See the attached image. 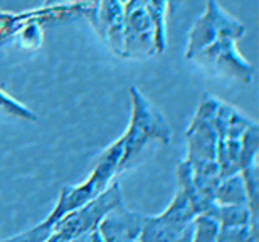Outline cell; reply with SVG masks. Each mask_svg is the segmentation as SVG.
<instances>
[{
	"label": "cell",
	"instance_id": "1",
	"mask_svg": "<svg viewBox=\"0 0 259 242\" xmlns=\"http://www.w3.org/2000/svg\"><path fill=\"white\" fill-rule=\"evenodd\" d=\"M130 101H132V113H130V125L121 135L123 153L118 163V173L132 167L150 141L168 145L172 140V128L167 118L138 87L130 89Z\"/></svg>",
	"mask_w": 259,
	"mask_h": 242
},
{
	"label": "cell",
	"instance_id": "2",
	"mask_svg": "<svg viewBox=\"0 0 259 242\" xmlns=\"http://www.w3.org/2000/svg\"><path fill=\"white\" fill-rule=\"evenodd\" d=\"M121 153L123 141L120 136L101 152V155L96 158L95 167H93L91 173L88 175L86 180H82V182L76 185H64L61 188L59 197L56 200L53 210L44 219V222L53 227L63 215L81 207L88 200L95 199L98 193H101L118 173V163H120Z\"/></svg>",
	"mask_w": 259,
	"mask_h": 242
},
{
	"label": "cell",
	"instance_id": "3",
	"mask_svg": "<svg viewBox=\"0 0 259 242\" xmlns=\"http://www.w3.org/2000/svg\"><path fill=\"white\" fill-rule=\"evenodd\" d=\"M244 24L229 15L215 0H207V5L187 34L184 56L190 59L195 53L222 39L237 42L244 37Z\"/></svg>",
	"mask_w": 259,
	"mask_h": 242
},
{
	"label": "cell",
	"instance_id": "4",
	"mask_svg": "<svg viewBox=\"0 0 259 242\" xmlns=\"http://www.w3.org/2000/svg\"><path fill=\"white\" fill-rule=\"evenodd\" d=\"M120 204H123L121 188H120V183L113 180V182L108 185L101 193H98L95 199L88 200L81 207H77L74 210H71V212H67L66 215H63V217L53 225V230L58 232L59 235H63L66 240L76 237V235L91 232V230L98 229V225H100L103 217Z\"/></svg>",
	"mask_w": 259,
	"mask_h": 242
},
{
	"label": "cell",
	"instance_id": "5",
	"mask_svg": "<svg viewBox=\"0 0 259 242\" xmlns=\"http://www.w3.org/2000/svg\"><path fill=\"white\" fill-rule=\"evenodd\" d=\"M189 61L215 76H224L241 82H251L254 69L239 54L234 40L222 39L195 53Z\"/></svg>",
	"mask_w": 259,
	"mask_h": 242
},
{
	"label": "cell",
	"instance_id": "6",
	"mask_svg": "<svg viewBox=\"0 0 259 242\" xmlns=\"http://www.w3.org/2000/svg\"><path fill=\"white\" fill-rule=\"evenodd\" d=\"M158 54L155 45V29L143 4L126 0L123 25L121 59H147Z\"/></svg>",
	"mask_w": 259,
	"mask_h": 242
},
{
	"label": "cell",
	"instance_id": "7",
	"mask_svg": "<svg viewBox=\"0 0 259 242\" xmlns=\"http://www.w3.org/2000/svg\"><path fill=\"white\" fill-rule=\"evenodd\" d=\"M93 29L106 47L121 58L123 53V25H125V4L121 0H101L96 10L88 15Z\"/></svg>",
	"mask_w": 259,
	"mask_h": 242
},
{
	"label": "cell",
	"instance_id": "8",
	"mask_svg": "<svg viewBox=\"0 0 259 242\" xmlns=\"http://www.w3.org/2000/svg\"><path fill=\"white\" fill-rule=\"evenodd\" d=\"M143 215L123 207V204L111 209L98 225L103 242H132L138 240L142 232Z\"/></svg>",
	"mask_w": 259,
	"mask_h": 242
},
{
	"label": "cell",
	"instance_id": "9",
	"mask_svg": "<svg viewBox=\"0 0 259 242\" xmlns=\"http://www.w3.org/2000/svg\"><path fill=\"white\" fill-rule=\"evenodd\" d=\"M217 141H219V138H217L209 120L194 115L187 130H185V145H187L185 162H214Z\"/></svg>",
	"mask_w": 259,
	"mask_h": 242
},
{
	"label": "cell",
	"instance_id": "10",
	"mask_svg": "<svg viewBox=\"0 0 259 242\" xmlns=\"http://www.w3.org/2000/svg\"><path fill=\"white\" fill-rule=\"evenodd\" d=\"M189 227L190 224L177 222L163 212L158 215H143L138 242H179Z\"/></svg>",
	"mask_w": 259,
	"mask_h": 242
},
{
	"label": "cell",
	"instance_id": "11",
	"mask_svg": "<svg viewBox=\"0 0 259 242\" xmlns=\"http://www.w3.org/2000/svg\"><path fill=\"white\" fill-rule=\"evenodd\" d=\"M204 214L210 215L219 227H242L251 225V214L246 205H222L210 204Z\"/></svg>",
	"mask_w": 259,
	"mask_h": 242
},
{
	"label": "cell",
	"instance_id": "12",
	"mask_svg": "<svg viewBox=\"0 0 259 242\" xmlns=\"http://www.w3.org/2000/svg\"><path fill=\"white\" fill-rule=\"evenodd\" d=\"M143 7L152 20L155 29V45H157V53L160 54L167 49V14L170 9V0H145Z\"/></svg>",
	"mask_w": 259,
	"mask_h": 242
},
{
	"label": "cell",
	"instance_id": "13",
	"mask_svg": "<svg viewBox=\"0 0 259 242\" xmlns=\"http://www.w3.org/2000/svg\"><path fill=\"white\" fill-rule=\"evenodd\" d=\"M214 204L222 205H246V188L241 173H234L231 177L221 178L215 188ZM247 207V205H246Z\"/></svg>",
	"mask_w": 259,
	"mask_h": 242
},
{
	"label": "cell",
	"instance_id": "14",
	"mask_svg": "<svg viewBox=\"0 0 259 242\" xmlns=\"http://www.w3.org/2000/svg\"><path fill=\"white\" fill-rule=\"evenodd\" d=\"M239 153L241 143L239 140H219L215 150V163L219 167L221 178L231 177L239 173Z\"/></svg>",
	"mask_w": 259,
	"mask_h": 242
},
{
	"label": "cell",
	"instance_id": "15",
	"mask_svg": "<svg viewBox=\"0 0 259 242\" xmlns=\"http://www.w3.org/2000/svg\"><path fill=\"white\" fill-rule=\"evenodd\" d=\"M219 224L210 215L197 214L190 222V239L189 242H215L219 234Z\"/></svg>",
	"mask_w": 259,
	"mask_h": 242
},
{
	"label": "cell",
	"instance_id": "16",
	"mask_svg": "<svg viewBox=\"0 0 259 242\" xmlns=\"http://www.w3.org/2000/svg\"><path fill=\"white\" fill-rule=\"evenodd\" d=\"M241 153H239V172L242 168L249 167L252 163H257V152H259V128L254 123L249 130L244 131L241 136Z\"/></svg>",
	"mask_w": 259,
	"mask_h": 242
},
{
	"label": "cell",
	"instance_id": "17",
	"mask_svg": "<svg viewBox=\"0 0 259 242\" xmlns=\"http://www.w3.org/2000/svg\"><path fill=\"white\" fill-rule=\"evenodd\" d=\"M215 242H257V230L251 225L242 227H221Z\"/></svg>",
	"mask_w": 259,
	"mask_h": 242
},
{
	"label": "cell",
	"instance_id": "18",
	"mask_svg": "<svg viewBox=\"0 0 259 242\" xmlns=\"http://www.w3.org/2000/svg\"><path fill=\"white\" fill-rule=\"evenodd\" d=\"M0 111L5 113V115L15 116V118H19V120H25V121L37 120V116H35L29 108L20 105L19 101H15L14 98H10L7 92H4V91H0Z\"/></svg>",
	"mask_w": 259,
	"mask_h": 242
},
{
	"label": "cell",
	"instance_id": "19",
	"mask_svg": "<svg viewBox=\"0 0 259 242\" xmlns=\"http://www.w3.org/2000/svg\"><path fill=\"white\" fill-rule=\"evenodd\" d=\"M51 232H53V227L42 220V222L35 224L34 227L24 230V232H19L15 235H10V237L0 239V242H44Z\"/></svg>",
	"mask_w": 259,
	"mask_h": 242
},
{
	"label": "cell",
	"instance_id": "20",
	"mask_svg": "<svg viewBox=\"0 0 259 242\" xmlns=\"http://www.w3.org/2000/svg\"><path fill=\"white\" fill-rule=\"evenodd\" d=\"M66 242H103L100 232L95 229L91 230V232H86V234H81V235H76V237H72Z\"/></svg>",
	"mask_w": 259,
	"mask_h": 242
},
{
	"label": "cell",
	"instance_id": "21",
	"mask_svg": "<svg viewBox=\"0 0 259 242\" xmlns=\"http://www.w3.org/2000/svg\"><path fill=\"white\" fill-rule=\"evenodd\" d=\"M44 242H66V239L63 237V235H59L58 232H54V230H53V232H51L48 237H46Z\"/></svg>",
	"mask_w": 259,
	"mask_h": 242
},
{
	"label": "cell",
	"instance_id": "22",
	"mask_svg": "<svg viewBox=\"0 0 259 242\" xmlns=\"http://www.w3.org/2000/svg\"><path fill=\"white\" fill-rule=\"evenodd\" d=\"M64 2H76V0H46V7H51V5L56 4H64Z\"/></svg>",
	"mask_w": 259,
	"mask_h": 242
},
{
	"label": "cell",
	"instance_id": "23",
	"mask_svg": "<svg viewBox=\"0 0 259 242\" xmlns=\"http://www.w3.org/2000/svg\"><path fill=\"white\" fill-rule=\"evenodd\" d=\"M189 239H190V227H189V230L185 232L182 237H180V240L179 242H189Z\"/></svg>",
	"mask_w": 259,
	"mask_h": 242
},
{
	"label": "cell",
	"instance_id": "24",
	"mask_svg": "<svg viewBox=\"0 0 259 242\" xmlns=\"http://www.w3.org/2000/svg\"><path fill=\"white\" fill-rule=\"evenodd\" d=\"M133 2H140V4H143V2H145V0H133Z\"/></svg>",
	"mask_w": 259,
	"mask_h": 242
},
{
	"label": "cell",
	"instance_id": "25",
	"mask_svg": "<svg viewBox=\"0 0 259 242\" xmlns=\"http://www.w3.org/2000/svg\"><path fill=\"white\" fill-rule=\"evenodd\" d=\"M121 2H123V4H125V2H126V0H121Z\"/></svg>",
	"mask_w": 259,
	"mask_h": 242
},
{
	"label": "cell",
	"instance_id": "26",
	"mask_svg": "<svg viewBox=\"0 0 259 242\" xmlns=\"http://www.w3.org/2000/svg\"><path fill=\"white\" fill-rule=\"evenodd\" d=\"M132 242H138V240H132Z\"/></svg>",
	"mask_w": 259,
	"mask_h": 242
}]
</instances>
